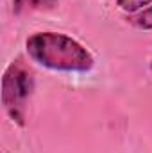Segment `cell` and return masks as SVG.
<instances>
[{"label":"cell","mask_w":152,"mask_h":153,"mask_svg":"<svg viewBox=\"0 0 152 153\" xmlns=\"http://www.w3.org/2000/svg\"><path fill=\"white\" fill-rule=\"evenodd\" d=\"M150 2L152 0H116V4L120 5V9H123L127 13H138L145 5H149Z\"/></svg>","instance_id":"cell-5"},{"label":"cell","mask_w":152,"mask_h":153,"mask_svg":"<svg viewBox=\"0 0 152 153\" xmlns=\"http://www.w3.org/2000/svg\"><path fill=\"white\" fill-rule=\"evenodd\" d=\"M29 57L56 71H90L93 55L74 38L59 32H36L25 41Z\"/></svg>","instance_id":"cell-1"},{"label":"cell","mask_w":152,"mask_h":153,"mask_svg":"<svg viewBox=\"0 0 152 153\" xmlns=\"http://www.w3.org/2000/svg\"><path fill=\"white\" fill-rule=\"evenodd\" d=\"M34 78L22 61H14L7 66L2 76V105L7 116L20 126L25 125L27 100L32 93Z\"/></svg>","instance_id":"cell-2"},{"label":"cell","mask_w":152,"mask_h":153,"mask_svg":"<svg viewBox=\"0 0 152 153\" xmlns=\"http://www.w3.org/2000/svg\"><path fill=\"white\" fill-rule=\"evenodd\" d=\"M150 70H152V62H150Z\"/></svg>","instance_id":"cell-6"},{"label":"cell","mask_w":152,"mask_h":153,"mask_svg":"<svg viewBox=\"0 0 152 153\" xmlns=\"http://www.w3.org/2000/svg\"><path fill=\"white\" fill-rule=\"evenodd\" d=\"M59 0H13V9L16 14L29 13V11H39V9H48L56 5Z\"/></svg>","instance_id":"cell-3"},{"label":"cell","mask_w":152,"mask_h":153,"mask_svg":"<svg viewBox=\"0 0 152 153\" xmlns=\"http://www.w3.org/2000/svg\"><path fill=\"white\" fill-rule=\"evenodd\" d=\"M129 22H131L134 27L141 29V30H152V5L147 7V9H141L138 14L131 16Z\"/></svg>","instance_id":"cell-4"}]
</instances>
